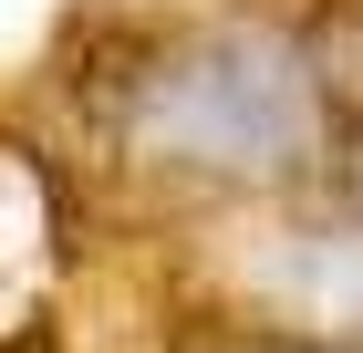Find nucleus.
<instances>
[{"label": "nucleus", "mask_w": 363, "mask_h": 353, "mask_svg": "<svg viewBox=\"0 0 363 353\" xmlns=\"http://www.w3.org/2000/svg\"><path fill=\"white\" fill-rule=\"evenodd\" d=\"M135 146L197 166V177H280L322 146V83L270 31H228V42H197L145 73Z\"/></svg>", "instance_id": "nucleus-1"}]
</instances>
